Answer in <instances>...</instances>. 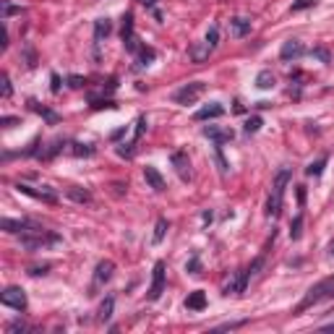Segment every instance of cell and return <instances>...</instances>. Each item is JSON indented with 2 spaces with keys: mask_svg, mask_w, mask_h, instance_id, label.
Wrapping results in <instances>:
<instances>
[{
  "mask_svg": "<svg viewBox=\"0 0 334 334\" xmlns=\"http://www.w3.org/2000/svg\"><path fill=\"white\" fill-rule=\"evenodd\" d=\"M292 172L290 167H279L277 175H274V183H271V193H269V201H267V217H279L282 211V199H285V188L290 183Z\"/></svg>",
  "mask_w": 334,
  "mask_h": 334,
  "instance_id": "6da1fadb",
  "label": "cell"
},
{
  "mask_svg": "<svg viewBox=\"0 0 334 334\" xmlns=\"http://www.w3.org/2000/svg\"><path fill=\"white\" fill-rule=\"evenodd\" d=\"M55 243H60V235L44 230V227H42V230L21 235V246H24L26 250H44L47 246H55Z\"/></svg>",
  "mask_w": 334,
  "mask_h": 334,
  "instance_id": "7a4b0ae2",
  "label": "cell"
},
{
  "mask_svg": "<svg viewBox=\"0 0 334 334\" xmlns=\"http://www.w3.org/2000/svg\"><path fill=\"white\" fill-rule=\"evenodd\" d=\"M326 295H334V277H326V279H321L318 285L311 287V290L306 292V298L300 300V306L295 308V313H303L306 308H311L313 303H318L321 298H326Z\"/></svg>",
  "mask_w": 334,
  "mask_h": 334,
  "instance_id": "3957f363",
  "label": "cell"
},
{
  "mask_svg": "<svg viewBox=\"0 0 334 334\" xmlns=\"http://www.w3.org/2000/svg\"><path fill=\"white\" fill-rule=\"evenodd\" d=\"M204 92H207V84H204V81H191V84H186L183 89H178V92H175V102L178 104H193Z\"/></svg>",
  "mask_w": 334,
  "mask_h": 334,
  "instance_id": "277c9868",
  "label": "cell"
},
{
  "mask_svg": "<svg viewBox=\"0 0 334 334\" xmlns=\"http://www.w3.org/2000/svg\"><path fill=\"white\" fill-rule=\"evenodd\" d=\"M0 303L13 308V311H26V292L21 290V287H5V290L0 292Z\"/></svg>",
  "mask_w": 334,
  "mask_h": 334,
  "instance_id": "5b68a950",
  "label": "cell"
},
{
  "mask_svg": "<svg viewBox=\"0 0 334 334\" xmlns=\"http://www.w3.org/2000/svg\"><path fill=\"white\" fill-rule=\"evenodd\" d=\"M21 193H26V196H32V199H40L44 204H58V193L52 191V188L47 186H42V188H32V186H26V183H19L16 186Z\"/></svg>",
  "mask_w": 334,
  "mask_h": 334,
  "instance_id": "8992f818",
  "label": "cell"
},
{
  "mask_svg": "<svg viewBox=\"0 0 334 334\" xmlns=\"http://www.w3.org/2000/svg\"><path fill=\"white\" fill-rule=\"evenodd\" d=\"M165 292V261L154 264V274H151V287H149V300H159V295Z\"/></svg>",
  "mask_w": 334,
  "mask_h": 334,
  "instance_id": "52a82bcc",
  "label": "cell"
},
{
  "mask_svg": "<svg viewBox=\"0 0 334 334\" xmlns=\"http://www.w3.org/2000/svg\"><path fill=\"white\" fill-rule=\"evenodd\" d=\"M3 230H5V232H19V235H24V232L42 230V225H37L34 219H8V217H5V219H3Z\"/></svg>",
  "mask_w": 334,
  "mask_h": 334,
  "instance_id": "ba28073f",
  "label": "cell"
},
{
  "mask_svg": "<svg viewBox=\"0 0 334 334\" xmlns=\"http://www.w3.org/2000/svg\"><path fill=\"white\" fill-rule=\"evenodd\" d=\"M170 162H172V167H175V172H178L180 180H191V159H188V154H186L183 149L172 151Z\"/></svg>",
  "mask_w": 334,
  "mask_h": 334,
  "instance_id": "9c48e42d",
  "label": "cell"
},
{
  "mask_svg": "<svg viewBox=\"0 0 334 334\" xmlns=\"http://www.w3.org/2000/svg\"><path fill=\"white\" fill-rule=\"evenodd\" d=\"M123 44H125V50L128 52H139V40H136V34H133V16L131 13H125V19H123Z\"/></svg>",
  "mask_w": 334,
  "mask_h": 334,
  "instance_id": "30bf717a",
  "label": "cell"
},
{
  "mask_svg": "<svg viewBox=\"0 0 334 334\" xmlns=\"http://www.w3.org/2000/svg\"><path fill=\"white\" fill-rule=\"evenodd\" d=\"M303 55H306V47H303V42H298V40H287V42L282 44V50H279V58H282L285 63L298 60V58H303Z\"/></svg>",
  "mask_w": 334,
  "mask_h": 334,
  "instance_id": "8fae6325",
  "label": "cell"
},
{
  "mask_svg": "<svg viewBox=\"0 0 334 334\" xmlns=\"http://www.w3.org/2000/svg\"><path fill=\"white\" fill-rule=\"evenodd\" d=\"M248 271L246 269H240V271H232V279H230V282H227L225 285V295H240L243 290H246V285H248Z\"/></svg>",
  "mask_w": 334,
  "mask_h": 334,
  "instance_id": "7c38bea8",
  "label": "cell"
},
{
  "mask_svg": "<svg viewBox=\"0 0 334 334\" xmlns=\"http://www.w3.org/2000/svg\"><path fill=\"white\" fill-rule=\"evenodd\" d=\"M204 136H207V139H211L214 144H227V141H232V139H235V131H232V128L207 125V128H204Z\"/></svg>",
  "mask_w": 334,
  "mask_h": 334,
  "instance_id": "4fadbf2b",
  "label": "cell"
},
{
  "mask_svg": "<svg viewBox=\"0 0 334 334\" xmlns=\"http://www.w3.org/2000/svg\"><path fill=\"white\" fill-rule=\"evenodd\" d=\"M144 178H146V183H149L151 191H157V193H162L165 188H167L165 186V178L159 175V170H157V167H151V165L144 167Z\"/></svg>",
  "mask_w": 334,
  "mask_h": 334,
  "instance_id": "5bb4252c",
  "label": "cell"
},
{
  "mask_svg": "<svg viewBox=\"0 0 334 334\" xmlns=\"http://www.w3.org/2000/svg\"><path fill=\"white\" fill-rule=\"evenodd\" d=\"M225 115V107L219 102H209L207 107H201L199 112H196V120H214V118H222Z\"/></svg>",
  "mask_w": 334,
  "mask_h": 334,
  "instance_id": "9a60e30c",
  "label": "cell"
},
{
  "mask_svg": "<svg viewBox=\"0 0 334 334\" xmlns=\"http://www.w3.org/2000/svg\"><path fill=\"white\" fill-rule=\"evenodd\" d=\"M112 271H115V264L112 261H100L97 264V271H94V285H104L112 277Z\"/></svg>",
  "mask_w": 334,
  "mask_h": 334,
  "instance_id": "2e32d148",
  "label": "cell"
},
{
  "mask_svg": "<svg viewBox=\"0 0 334 334\" xmlns=\"http://www.w3.org/2000/svg\"><path fill=\"white\" fill-rule=\"evenodd\" d=\"M110 32H112L110 19H97V21H94V42H97V47H100L102 40H107Z\"/></svg>",
  "mask_w": 334,
  "mask_h": 334,
  "instance_id": "e0dca14e",
  "label": "cell"
},
{
  "mask_svg": "<svg viewBox=\"0 0 334 334\" xmlns=\"http://www.w3.org/2000/svg\"><path fill=\"white\" fill-rule=\"evenodd\" d=\"M186 308L188 311H204V308H207V295H204V290H193L191 295H188Z\"/></svg>",
  "mask_w": 334,
  "mask_h": 334,
  "instance_id": "ac0fdd59",
  "label": "cell"
},
{
  "mask_svg": "<svg viewBox=\"0 0 334 334\" xmlns=\"http://www.w3.org/2000/svg\"><path fill=\"white\" fill-rule=\"evenodd\" d=\"M65 196L71 201H76V204H89V201H92V193H89L86 188H79V186H71L65 191Z\"/></svg>",
  "mask_w": 334,
  "mask_h": 334,
  "instance_id": "d6986e66",
  "label": "cell"
},
{
  "mask_svg": "<svg viewBox=\"0 0 334 334\" xmlns=\"http://www.w3.org/2000/svg\"><path fill=\"white\" fill-rule=\"evenodd\" d=\"M230 26H232V34L235 37H246L250 32V19H243V16H235L230 21Z\"/></svg>",
  "mask_w": 334,
  "mask_h": 334,
  "instance_id": "ffe728a7",
  "label": "cell"
},
{
  "mask_svg": "<svg viewBox=\"0 0 334 334\" xmlns=\"http://www.w3.org/2000/svg\"><path fill=\"white\" fill-rule=\"evenodd\" d=\"M29 104H32V110H34V112H40V115H42L44 120H47V123H52V125H55L58 120H60V118L55 115V112H52V110H47V107H42L40 102H34V100H32V102H29Z\"/></svg>",
  "mask_w": 334,
  "mask_h": 334,
  "instance_id": "44dd1931",
  "label": "cell"
},
{
  "mask_svg": "<svg viewBox=\"0 0 334 334\" xmlns=\"http://www.w3.org/2000/svg\"><path fill=\"white\" fill-rule=\"evenodd\" d=\"M256 86H259V89H271V86H274V73L261 71L259 76H256Z\"/></svg>",
  "mask_w": 334,
  "mask_h": 334,
  "instance_id": "7402d4cb",
  "label": "cell"
},
{
  "mask_svg": "<svg viewBox=\"0 0 334 334\" xmlns=\"http://www.w3.org/2000/svg\"><path fill=\"white\" fill-rule=\"evenodd\" d=\"M167 227H170V225H167V219H165V217H159V219H157V225H154V235H151V240H154V243H162V240H165Z\"/></svg>",
  "mask_w": 334,
  "mask_h": 334,
  "instance_id": "603a6c76",
  "label": "cell"
},
{
  "mask_svg": "<svg viewBox=\"0 0 334 334\" xmlns=\"http://www.w3.org/2000/svg\"><path fill=\"white\" fill-rule=\"evenodd\" d=\"M112 308H115V298L107 295V298L102 300V306H100V318H102V321H107V318L112 316Z\"/></svg>",
  "mask_w": 334,
  "mask_h": 334,
  "instance_id": "cb8c5ba5",
  "label": "cell"
},
{
  "mask_svg": "<svg viewBox=\"0 0 334 334\" xmlns=\"http://www.w3.org/2000/svg\"><path fill=\"white\" fill-rule=\"evenodd\" d=\"M324 167H326V157L316 159V162H311V165L306 167V175H311V178H318V175L324 172Z\"/></svg>",
  "mask_w": 334,
  "mask_h": 334,
  "instance_id": "d4e9b609",
  "label": "cell"
},
{
  "mask_svg": "<svg viewBox=\"0 0 334 334\" xmlns=\"http://www.w3.org/2000/svg\"><path fill=\"white\" fill-rule=\"evenodd\" d=\"M71 154H76V157H94V146H89V144H71Z\"/></svg>",
  "mask_w": 334,
  "mask_h": 334,
  "instance_id": "484cf974",
  "label": "cell"
},
{
  "mask_svg": "<svg viewBox=\"0 0 334 334\" xmlns=\"http://www.w3.org/2000/svg\"><path fill=\"white\" fill-rule=\"evenodd\" d=\"M154 58H157L154 47H141V50H139V65H149Z\"/></svg>",
  "mask_w": 334,
  "mask_h": 334,
  "instance_id": "4316f807",
  "label": "cell"
},
{
  "mask_svg": "<svg viewBox=\"0 0 334 334\" xmlns=\"http://www.w3.org/2000/svg\"><path fill=\"white\" fill-rule=\"evenodd\" d=\"M207 44H209V50H214L217 44H219V26H217V24L209 26V32H207Z\"/></svg>",
  "mask_w": 334,
  "mask_h": 334,
  "instance_id": "83f0119b",
  "label": "cell"
},
{
  "mask_svg": "<svg viewBox=\"0 0 334 334\" xmlns=\"http://www.w3.org/2000/svg\"><path fill=\"white\" fill-rule=\"evenodd\" d=\"M300 235H303V214H298V217L292 219V225H290V238L298 240Z\"/></svg>",
  "mask_w": 334,
  "mask_h": 334,
  "instance_id": "f1b7e54d",
  "label": "cell"
},
{
  "mask_svg": "<svg viewBox=\"0 0 334 334\" xmlns=\"http://www.w3.org/2000/svg\"><path fill=\"white\" fill-rule=\"evenodd\" d=\"M63 144H65L63 139H55V141H52V146H50L47 151H42L40 157H42V159H52V157H55V154H58L60 149H63Z\"/></svg>",
  "mask_w": 334,
  "mask_h": 334,
  "instance_id": "f546056e",
  "label": "cell"
},
{
  "mask_svg": "<svg viewBox=\"0 0 334 334\" xmlns=\"http://www.w3.org/2000/svg\"><path fill=\"white\" fill-rule=\"evenodd\" d=\"M209 52H211V50H209V44L204 42V47H191V58L196 60V63H201V60L209 55Z\"/></svg>",
  "mask_w": 334,
  "mask_h": 334,
  "instance_id": "4dcf8cb0",
  "label": "cell"
},
{
  "mask_svg": "<svg viewBox=\"0 0 334 334\" xmlns=\"http://www.w3.org/2000/svg\"><path fill=\"white\" fill-rule=\"evenodd\" d=\"M13 13H24V8H21V5H11L8 0H3V21L8 16H13Z\"/></svg>",
  "mask_w": 334,
  "mask_h": 334,
  "instance_id": "1f68e13d",
  "label": "cell"
},
{
  "mask_svg": "<svg viewBox=\"0 0 334 334\" xmlns=\"http://www.w3.org/2000/svg\"><path fill=\"white\" fill-rule=\"evenodd\" d=\"M318 3V0H295V3H292V13H298V11H306V8H313V5Z\"/></svg>",
  "mask_w": 334,
  "mask_h": 334,
  "instance_id": "d6a6232c",
  "label": "cell"
},
{
  "mask_svg": "<svg viewBox=\"0 0 334 334\" xmlns=\"http://www.w3.org/2000/svg\"><path fill=\"white\" fill-rule=\"evenodd\" d=\"M311 55L318 58L321 63H332V55H329V50H326V47H313V50H311Z\"/></svg>",
  "mask_w": 334,
  "mask_h": 334,
  "instance_id": "836d02e7",
  "label": "cell"
},
{
  "mask_svg": "<svg viewBox=\"0 0 334 334\" xmlns=\"http://www.w3.org/2000/svg\"><path fill=\"white\" fill-rule=\"evenodd\" d=\"M144 131H146V118H139V120H136V133H133V141L136 144H139L141 141V136H144Z\"/></svg>",
  "mask_w": 334,
  "mask_h": 334,
  "instance_id": "e575fe53",
  "label": "cell"
},
{
  "mask_svg": "<svg viewBox=\"0 0 334 334\" xmlns=\"http://www.w3.org/2000/svg\"><path fill=\"white\" fill-rule=\"evenodd\" d=\"M259 128H261V118L259 115H253V118L246 120V133H256Z\"/></svg>",
  "mask_w": 334,
  "mask_h": 334,
  "instance_id": "d590c367",
  "label": "cell"
},
{
  "mask_svg": "<svg viewBox=\"0 0 334 334\" xmlns=\"http://www.w3.org/2000/svg\"><path fill=\"white\" fill-rule=\"evenodd\" d=\"M219 146H222V144H217V149H214V159H217V165H219V172H222V175H225V172H227V162H225V157H222V149H219Z\"/></svg>",
  "mask_w": 334,
  "mask_h": 334,
  "instance_id": "8d00e7d4",
  "label": "cell"
},
{
  "mask_svg": "<svg viewBox=\"0 0 334 334\" xmlns=\"http://www.w3.org/2000/svg\"><path fill=\"white\" fill-rule=\"evenodd\" d=\"M261 267H264V256H259V259H256V261H253V264H250V267L246 269V271H248V277H256Z\"/></svg>",
  "mask_w": 334,
  "mask_h": 334,
  "instance_id": "74e56055",
  "label": "cell"
},
{
  "mask_svg": "<svg viewBox=\"0 0 334 334\" xmlns=\"http://www.w3.org/2000/svg\"><path fill=\"white\" fill-rule=\"evenodd\" d=\"M191 274H201V261H199V256H193L191 261H188V267H186Z\"/></svg>",
  "mask_w": 334,
  "mask_h": 334,
  "instance_id": "f35d334b",
  "label": "cell"
},
{
  "mask_svg": "<svg viewBox=\"0 0 334 334\" xmlns=\"http://www.w3.org/2000/svg\"><path fill=\"white\" fill-rule=\"evenodd\" d=\"M11 92H13V89H11V79H8V73H3V100H8Z\"/></svg>",
  "mask_w": 334,
  "mask_h": 334,
  "instance_id": "ab89813d",
  "label": "cell"
},
{
  "mask_svg": "<svg viewBox=\"0 0 334 334\" xmlns=\"http://www.w3.org/2000/svg\"><path fill=\"white\" fill-rule=\"evenodd\" d=\"M84 84H86V81H84V79H81V76H68V86H73V89H79V86H84Z\"/></svg>",
  "mask_w": 334,
  "mask_h": 334,
  "instance_id": "60d3db41",
  "label": "cell"
},
{
  "mask_svg": "<svg viewBox=\"0 0 334 334\" xmlns=\"http://www.w3.org/2000/svg\"><path fill=\"white\" fill-rule=\"evenodd\" d=\"M26 65H29V68H34V65H37V55H34V50H32V47H26Z\"/></svg>",
  "mask_w": 334,
  "mask_h": 334,
  "instance_id": "b9f144b4",
  "label": "cell"
},
{
  "mask_svg": "<svg viewBox=\"0 0 334 334\" xmlns=\"http://www.w3.org/2000/svg\"><path fill=\"white\" fill-rule=\"evenodd\" d=\"M47 269H50V264H44V267H32V269H29V274L40 277V274H47Z\"/></svg>",
  "mask_w": 334,
  "mask_h": 334,
  "instance_id": "7bdbcfd3",
  "label": "cell"
},
{
  "mask_svg": "<svg viewBox=\"0 0 334 334\" xmlns=\"http://www.w3.org/2000/svg\"><path fill=\"white\" fill-rule=\"evenodd\" d=\"M50 81H52V86H50V89L58 94V92H60V76H58V73H52V76H50Z\"/></svg>",
  "mask_w": 334,
  "mask_h": 334,
  "instance_id": "ee69618b",
  "label": "cell"
},
{
  "mask_svg": "<svg viewBox=\"0 0 334 334\" xmlns=\"http://www.w3.org/2000/svg\"><path fill=\"white\" fill-rule=\"evenodd\" d=\"M16 123H19V118H3V120H0V125H3V128H11Z\"/></svg>",
  "mask_w": 334,
  "mask_h": 334,
  "instance_id": "f6af8a7d",
  "label": "cell"
},
{
  "mask_svg": "<svg viewBox=\"0 0 334 334\" xmlns=\"http://www.w3.org/2000/svg\"><path fill=\"white\" fill-rule=\"evenodd\" d=\"M246 321H230V324H222V326H217V329H238V326H243Z\"/></svg>",
  "mask_w": 334,
  "mask_h": 334,
  "instance_id": "bcb514c9",
  "label": "cell"
},
{
  "mask_svg": "<svg viewBox=\"0 0 334 334\" xmlns=\"http://www.w3.org/2000/svg\"><path fill=\"white\" fill-rule=\"evenodd\" d=\"M298 204H300V207L306 204V188H303V186H298Z\"/></svg>",
  "mask_w": 334,
  "mask_h": 334,
  "instance_id": "7dc6e473",
  "label": "cell"
},
{
  "mask_svg": "<svg viewBox=\"0 0 334 334\" xmlns=\"http://www.w3.org/2000/svg\"><path fill=\"white\" fill-rule=\"evenodd\" d=\"M139 3H141V5H146V8H151V5L157 3V0H139Z\"/></svg>",
  "mask_w": 334,
  "mask_h": 334,
  "instance_id": "c3c4849f",
  "label": "cell"
},
{
  "mask_svg": "<svg viewBox=\"0 0 334 334\" xmlns=\"http://www.w3.org/2000/svg\"><path fill=\"white\" fill-rule=\"evenodd\" d=\"M324 332H334V324H326V326H324Z\"/></svg>",
  "mask_w": 334,
  "mask_h": 334,
  "instance_id": "681fc988",
  "label": "cell"
},
{
  "mask_svg": "<svg viewBox=\"0 0 334 334\" xmlns=\"http://www.w3.org/2000/svg\"><path fill=\"white\" fill-rule=\"evenodd\" d=\"M329 250H332V256H334V243H332V246H329Z\"/></svg>",
  "mask_w": 334,
  "mask_h": 334,
  "instance_id": "f907efd6",
  "label": "cell"
}]
</instances>
